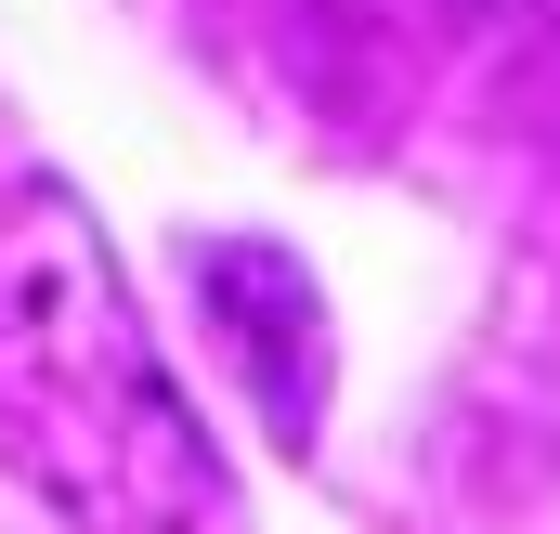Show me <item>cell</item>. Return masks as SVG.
I'll list each match as a JSON object with an SVG mask.
<instances>
[{"instance_id":"7a4b0ae2","label":"cell","mask_w":560,"mask_h":534,"mask_svg":"<svg viewBox=\"0 0 560 534\" xmlns=\"http://www.w3.org/2000/svg\"><path fill=\"white\" fill-rule=\"evenodd\" d=\"M196 300H209L235 379H248V404H261V430H275V443H313V417H326L313 274L287 262L275 235H209V248H196Z\"/></svg>"},{"instance_id":"6da1fadb","label":"cell","mask_w":560,"mask_h":534,"mask_svg":"<svg viewBox=\"0 0 560 534\" xmlns=\"http://www.w3.org/2000/svg\"><path fill=\"white\" fill-rule=\"evenodd\" d=\"M0 469L79 534L222 522L209 430L66 183H0Z\"/></svg>"}]
</instances>
